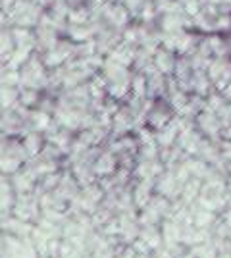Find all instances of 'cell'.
<instances>
[{"label": "cell", "mask_w": 231, "mask_h": 258, "mask_svg": "<svg viewBox=\"0 0 231 258\" xmlns=\"http://www.w3.org/2000/svg\"><path fill=\"white\" fill-rule=\"evenodd\" d=\"M44 8L31 0H16L8 14H2V25L35 29L44 16Z\"/></svg>", "instance_id": "obj_1"}, {"label": "cell", "mask_w": 231, "mask_h": 258, "mask_svg": "<svg viewBox=\"0 0 231 258\" xmlns=\"http://www.w3.org/2000/svg\"><path fill=\"white\" fill-rule=\"evenodd\" d=\"M22 74V85L20 89H37V91H46L48 89V79H50V70L44 66L41 54L35 52L27 64L20 70Z\"/></svg>", "instance_id": "obj_2"}, {"label": "cell", "mask_w": 231, "mask_h": 258, "mask_svg": "<svg viewBox=\"0 0 231 258\" xmlns=\"http://www.w3.org/2000/svg\"><path fill=\"white\" fill-rule=\"evenodd\" d=\"M176 116L177 114H176V110L172 108V104H170L166 98H158V100H154L150 110L146 112L144 125L150 127L152 131H158V129L166 127Z\"/></svg>", "instance_id": "obj_3"}, {"label": "cell", "mask_w": 231, "mask_h": 258, "mask_svg": "<svg viewBox=\"0 0 231 258\" xmlns=\"http://www.w3.org/2000/svg\"><path fill=\"white\" fill-rule=\"evenodd\" d=\"M206 74H208L214 89L221 93V91L227 87V83L231 81V56H225V58H214V60L210 62Z\"/></svg>", "instance_id": "obj_4"}, {"label": "cell", "mask_w": 231, "mask_h": 258, "mask_svg": "<svg viewBox=\"0 0 231 258\" xmlns=\"http://www.w3.org/2000/svg\"><path fill=\"white\" fill-rule=\"evenodd\" d=\"M195 125L197 129L204 135V139H210V141H220L221 139V131H223V125H221L220 118H218V114L216 112H212V110H204V112H200L195 119Z\"/></svg>", "instance_id": "obj_5"}, {"label": "cell", "mask_w": 231, "mask_h": 258, "mask_svg": "<svg viewBox=\"0 0 231 258\" xmlns=\"http://www.w3.org/2000/svg\"><path fill=\"white\" fill-rule=\"evenodd\" d=\"M154 189H156V195H162V197L170 199V201H179L183 185L177 181L174 170H166V172L154 181Z\"/></svg>", "instance_id": "obj_6"}, {"label": "cell", "mask_w": 231, "mask_h": 258, "mask_svg": "<svg viewBox=\"0 0 231 258\" xmlns=\"http://www.w3.org/2000/svg\"><path fill=\"white\" fill-rule=\"evenodd\" d=\"M93 170H95L97 179L110 177V175H114V173L120 170V160H118V156H116L108 147H104V149L100 151L99 156H97Z\"/></svg>", "instance_id": "obj_7"}, {"label": "cell", "mask_w": 231, "mask_h": 258, "mask_svg": "<svg viewBox=\"0 0 231 258\" xmlns=\"http://www.w3.org/2000/svg\"><path fill=\"white\" fill-rule=\"evenodd\" d=\"M10 179H12V185H14V189H16V193L18 195L35 193L37 183H39V177H37V173L33 172V168H31L29 164H25L20 172L12 175Z\"/></svg>", "instance_id": "obj_8"}, {"label": "cell", "mask_w": 231, "mask_h": 258, "mask_svg": "<svg viewBox=\"0 0 231 258\" xmlns=\"http://www.w3.org/2000/svg\"><path fill=\"white\" fill-rule=\"evenodd\" d=\"M179 131H181V125H179L177 116L172 119L166 127L154 131V135H156V143H158L160 151H170V149H174V147H176L177 139H179Z\"/></svg>", "instance_id": "obj_9"}, {"label": "cell", "mask_w": 231, "mask_h": 258, "mask_svg": "<svg viewBox=\"0 0 231 258\" xmlns=\"http://www.w3.org/2000/svg\"><path fill=\"white\" fill-rule=\"evenodd\" d=\"M166 172L164 162L160 160H139L135 170H133V175L135 179H148V181H156L162 173Z\"/></svg>", "instance_id": "obj_10"}, {"label": "cell", "mask_w": 231, "mask_h": 258, "mask_svg": "<svg viewBox=\"0 0 231 258\" xmlns=\"http://www.w3.org/2000/svg\"><path fill=\"white\" fill-rule=\"evenodd\" d=\"M172 77V76H170ZM170 77L160 74L158 70H152L146 76V89H148V98L158 100V98L168 97V87H170Z\"/></svg>", "instance_id": "obj_11"}, {"label": "cell", "mask_w": 231, "mask_h": 258, "mask_svg": "<svg viewBox=\"0 0 231 258\" xmlns=\"http://www.w3.org/2000/svg\"><path fill=\"white\" fill-rule=\"evenodd\" d=\"M154 195H156L154 181H148V179H135L133 181V203H135V208L143 210L144 206L154 199Z\"/></svg>", "instance_id": "obj_12"}, {"label": "cell", "mask_w": 231, "mask_h": 258, "mask_svg": "<svg viewBox=\"0 0 231 258\" xmlns=\"http://www.w3.org/2000/svg\"><path fill=\"white\" fill-rule=\"evenodd\" d=\"M177 56L176 52H172V50H168L164 46H160L152 56V62H154V68L160 72V74H164V76H174V72H176V66H177Z\"/></svg>", "instance_id": "obj_13"}, {"label": "cell", "mask_w": 231, "mask_h": 258, "mask_svg": "<svg viewBox=\"0 0 231 258\" xmlns=\"http://www.w3.org/2000/svg\"><path fill=\"white\" fill-rule=\"evenodd\" d=\"M135 58H137V46L125 43V41H121L110 52V56H108V60H112V62H116V64L120 66H125V68H131V70L133 64H135Z\"/></svg>", "instance_id": "obj_14"}, {"label": "cell", "mask_w": 231, "mask_h": 258, "mask_svg": "<svg viewBox=\"0 0 231 258\" xmlns=\"http://www.w3.org/2000/svg\"><path fill=\"white\" fill-rule=\"evenodd\" d=\"M22 141H23L25 151L29 154V160H31V158H37V156L44 151V147H46V135H44V133H37V131L25 133L22 137Z\"/></svg>", "instance_id": "obj_15"}, {"label": "cell", "mask_w": 231, "mask_h": 258, "mask_svg": "<svg viewBox=\"0 0 231 258\" xmlns=\"http://www.w3.org/2000/svg\"><path fill=\"white\" fill-rule=\"evenodd\" d=\"M54 125V116L44 112V110H31L29 112V131L37 133H46L48 129Z\"/></svg>", "instance_id": "obj_16"}, {"label": "cell", "mask_w": 231, "mask_h": 258, "mask_svg": "<svg viewBox=\"0 0 231 258\" xmlns=\"http://www.w3.org/2000/svg\"><path fill=\"white\" fill-rule=\"evenodd\" d=\"M212 91H214V85L210 81L208 74L195 70V76H193V81H191V95H198V97L206 98Z\"/></svg>", "instance_id": "obj_17"}, {"label": "cell", "mask_w": 231, "mask_h": 258, "mask_svg": "<svg viewBox=\"0 0 231 258\" xmlns=\"http://www.w3.org/2000/svg\"><path fill=\"white\" fill-rule=\"evenodd\" d=\"M44 91H37V89H20V106L27 108V110H37L41 106Z\"/></svg>", "instance_id": "obj_18"}, {"label": "cell", "mask_w": 231, "mask_h": 258, "mask_svg": "<svg viewBox=\"0 0 231 258\" xmlns=\"http://www.w3.org/2000/svg\"><path fill=\"white\" fill-rule=\"evenodd\" d=\"M2 110H14L20 106V89L18 87H2L0 91Z\"/></svg>", "instance_id": "obj_19"}, {"label": "cell", "mask_w": 231, "mask_h": 258, "mask_svg": "<svg viewBox=\"0 0 231 258\" xmlns=\"http://www.w3.org/2000/svg\"><path fill=\"white\" fill-rule=\"evenodd\" d=\"M93 20V10L87 6H81V8H73L69 12V18H67V23L69 25H87L89 22Z\"/></svg>", "instance_id": "obj_20"}, {"label": "cell", "mask_w": 231, "mask_h": 258, "mask_svg": "<svg viewBox=\"0 0 231 258\" xmlns=\"http://www.w3.org/2000/svg\"><path fill=\"white\" fill-rule=\"evenodd\" d=\"M2 44H0V52H2V58L10 56L14 50H16V41H14V33H12L10 25H2Z\"/></svg>", "instance_id": "obj_21"}, {"label": "cell", "mask_w": 231, "mask_h": 258, "mask_svg": "<svg viewBox=\"0 0 231 258\" xmlns=\"http://www.w3.org/2000/svg\"><path fill=\"white\" fill-rule=\"evenodd\" d=\"M131 95L133 97H148V89H146V76L133 72L131 77Z\"/></svg>", "instance_id": "obj_22"}, {"label": "cell", "mask_w": 231, "mask_h": 258, "mask_svg": "<svg viewBox=\"0 0 231 258\" xmlns=\"http://www.w3.org/2000/svg\"><path fill=\"white\" fill-rule=\"evenodd\" d=\"M225 106H227V98L223 97L220 91H216V89H214L208 97H206V108L212 110V112H216V114H218V112L223 110Z\"/></svg>", "instance_id": "obj_23"}, {"label": "cell", "mask_w": 231, "mask_h": 258, "mask_svg": "<svg viewBox=\"0 0 231 258\" xmlns=\"http://www.w3.org/2000/svg\"><path fill=\"white\" fill-rule=\"evenodd\" d=\"M22 85V74L20 70H8L2 68V87H18Z\"/></svg>", "instance_id": "obj_24"}, {"label": "cell", "mask_w": 231, "mask_h": 258, "mask_svg": "<svg viewBox=\"0 0 231 258\" xmlns=\"http://www.w3.org/2000/svg\"><path fill=\"white\" fill-rule=\"evenodd\" d=\"M146 2L148 0H123L121 4L129 10V14L133 16V20H137V16L141 14V10H143L144 6H146Z\"/></svg>", "instance_id": "obj_25"}, {"label": "cell", "mask_w": 231, "mask_h": 258, "mask_svg": "<svg viewBox=\"0 0 231 258\" xmlns=\"http://www.w3.org/2000/svg\"><path fill=\"white\" fill-rule=\"evenodd\" d=\"M210 4H214V6H218L220 10L229 12L231 14V0H210Z\"/></svg>", "instance_id": "obj_26"}, {"label": "cell", "mask_w": 231, "mask_h": 258, "mask_svg": "<svg viewBox=\"0 0 231 258\" xmlns=\"http://www.w3.org/2000/svg\"><path fill=\"white\" fill-rule=\"evenodd\" d=\"M67 4H69V8L73 10V8H81V6H87L89 0H67Z\"/></svg>", "instance_id": "obj_27"}, {"label": "cell", "mask_w": 231, "mask_h": 258, "mask_svg": "<svg viewBox=\"0 0 231 258\" xmlns=\"http://www.w3.org/2000/svg\"><path fill=\"white\" fill-rule=\"evenodd\" d=\"M221 95H223V97L227 98V102H231V81L227 83V87H225V89L221 91Z\"/></svg>", "instance_id": "obj_28"}, {"label": "cell", "mask_w": 231, "mask_h": 258, "mask_svg": "<svg viewBox=\"0 0 231 258\" xmlns=\"http://www.w3.org/2000/svg\"><path fill=\"white\" fill-rule=\"evenodd\" d=\"M177 2H179V4H181V6H183V8H185V6H187V4H191V2H195V0H177Z\"/></svg>", "instance_id": "obj_29"}, {"label": "cell", "mask_w": 231, "mask_h": 258, "mask_svg": "<svg viewBox=\"0 0 231 258\" xmlns=\"http://www.w3.org/2000/svg\"><path fill=\"white\" fill-rule=\"evenodd\" d=\"M110 4H120V2H123V0H108Z\"/></svg>", "instance_id": "obj_30"}, {"label": "cell", "mask_w": 231, "mask_h": 258, "mask_svg": "<svg viewBox=\"0 0 231 258\" xmlns=\"http://www.w3.org/2000/svg\"><path fill=\"white\" fill-rule=\"evenodd\" d=\"M227 173H231V162L227 164Z\"/></svg>", "instance_id": "obj_31"}, {"label": "cell", "mask_w": 231, "mask_h": 258, "mask_svg": "<svg viewBox=\"0 0 231 258\" xmlns=\"http://www.w3.org/2000/svg\"><path fill=\"white\" fill-rule=\"evenodd\" d=\"M31 2H37V4H41V2H43V0H31Z\"/></svg>", "instance_id": "obj_32"}]
</instances>
